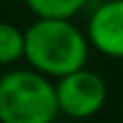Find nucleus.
<instances>
[{
	"mask_svg": "<svg viewBox=\"0 0 123 123\" xmlns=\"http://www.w3.org/2000/svg\"><path fill=\"white\" fill-rule=\"evenodd\" d=\"M24 2L37 17L71 19L86 6L89 0H24Z\"/></svg>",
	"mask_w": 123,
	"mask_h": 123,
	"instance_id": "39448f33",
	"label": "nucleus"
},
{
	"mask_svg": "<svg viewBox=\"0 0 123 123\" xmlns=\"http://www.w3.org/2000/svg\"><path fill=\"white\" fill-rule=\"evenodd\" d=\"M24 58L48 78H63L86 65L89 39L71 19L39 17L24 30Z\"/></svg>",
	"mask_w": 123,
	"mask_h": 123,
	"instance_id": "f257e3e1",
	"label": "nucleus"
},
{
	"mask_svg": "<svg viewBox=\"0 0 123 123\" xmlns=\"http://www.w3.org/2000/svg\"><path fill=\"white\" fill-rule=\"evenodd\" d=\"M54 89H56L58 112L71 119H89L97 115L108 97L104 78L86 67L58 78Z\"/></svg>",
	"mask_w": 123,
	"mask_h": 123,
	"instance_id": "7ed1b4c3",
	"label": "nucleus"
},
{
	"mask_svg": "<svg viewBox=\"0 0 123 123\" xmlns=\"http://www.w3.org/2000/svg\"><path fill=\"white\" fill-rule=\"evenodd\" d=\"M86 39L104 56L123 58V0H106L93 11Z\"/></svg>",
	"mask_w": 123,
	"mask_h": 123,
	"instance_id": "20e7f679",
	"label": "nucleus"
},
{
	"mask_svg": "<svg viewBox=\"0 0 123 123\" xmlns=\"http://www.w3.org/2000/svg\"><path fill=\"white\" fill-rule=\"evenodd\" d=\"M22 56H24V32L9 22H0V65H11Z\"/></svg>",
	"mask_w": 123,
	"mask_h": 123,
	"instance_id": "423d86ee",
	"label": "nucleus"
},
{
	"mask_svg": "<svg viewBox=\"0 0 123 123\" xmlns=\"http://www.w3.org/2000/svg\"><path fill=\"white\" fill-rule=\"evenodd\" d=\"M56 115V89L48 76L30 67L0 78V123H52Z\"/></svg>",
	"mask_w": 123,
	"mask_h": 123,
	"instance_id": "f03ea898",
	"label": "nucleus"
}]
</instances>
